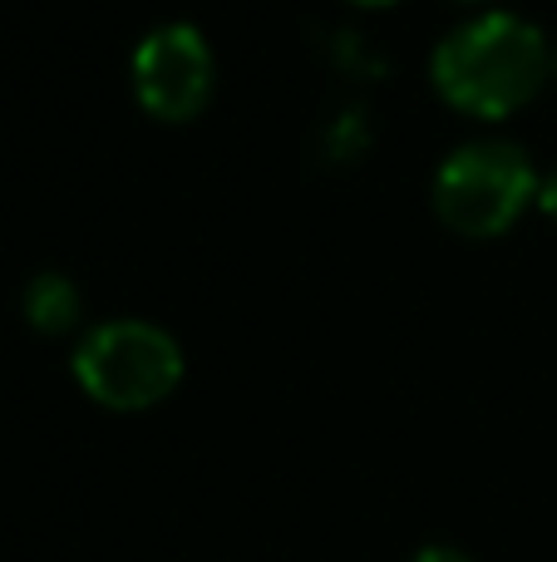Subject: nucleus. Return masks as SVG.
<instances>
[{
  "instance_id": "f257e3e1",
  "label": "nucleus",
  "mask_w": 557,
  "mask_h": 562,
  "mask_svg": "<svg viewBox=\"0 0 557 562\" xmlns=\"http://www.w3.org/2000/svg\"><path fill=\"white\" fill-rule=\"evenodd\" d=\"M434 89L450 99L459 114L503 119L523 109L553 75V49L538 25L523 15H479L444 35L434 49Z\"/></svg>"
},
{
  "instance_id": "f03ea898",
  "label": "nucleus",
  "mask_w": 557,
  "mask_h": 562,
  "mask_svg": "<svg viewBox=\"0 0 557 562\" xmlns=\"http://www.w3.org/2000/svg\"><path fill=\"white\" fill-rule=\"evenodd\" d=\"M538 203V173L519 144H464L434 173V213L459 237H499Z\"/></svg>"
},
{
  "instance_id": "7ed1b4c3",
  "label": "nucleus",
  "mask_w": 557,
  "mask_h": 562,
  "mask_svg": "<svg viewBox=\"0 0 557 562\" xmlns=\"http://www.w3.org/2000/svg\"><path fill=\"white\" fill-rule=\"evenodd\" d=\"M75 380L104 409H154L183 380V350L154 321H104L75 350Z\"/></svg>"
},
{
  "instance_id": "20e7f679",
  "label": "nucleus",
  "mask_w": 557,
  "mask_h": 562,
  "mask_svg": "<svg viewBox=\"0 0 557 562\" xmlns=\"http://www.w3.org/2000/svg\"><path fill=\"white\" fill-rule=\"evenodd\" d=\"M213 49L193 25H163L134 49V94L163 124H187L213 99Z\"/></svg>"
},
{
  "instance_id": "39448f33",
  "label": "nucleus",
  "mask_w": 557,
  "mask_h": 562,
  "mask_svg": "<svg viewBox=\"0 0 557 562\" xmlns=\"http://www.w3.org/2000/svg\"><path fill=\"white\" fill-rule=\"evenodd\" d=\"M25 321L39 336H65L79 321V286L59 272H39L25 286Z\"/></svg>"
},
{
  "instance_id": "423d86ee",
  "label": "nucleus",
  "mask_w": 557,
  "mask_h": 562,
  "mask_svg": "<svg viewBox=\"0 0 557 562\" xmlns=\"http://www.w3.org/2000/svg\"><path fill=\"white\" fill-rule=\"evenodd\" d=\"M410 562H474V558L464 553V548H454V543H424Z\"/></svg>"
},
{
  "instance_id": "0eeeda50",
  "label": "nucleus",
  "mask_w": 557,
  "mask_h": 562,
  "mask_svg": "<svg viewBox=\"0 0 557 562\" xmlns=\"http://www.w3.org/2000/svg\"><path fill=\"white\" fill-rule=\"evenodd\" d=\"M538 207H543V213H548L553 223H557V168H553V173L538 183Z\"/></svg>"
},
{
  "instance_id": "6e6552de",
  "label": "nucleus",
  "mask_w": 557,
  "mask_h": 562,
  "mask_svg": "<svg viewBox=\"0 0 557 562\" xmlns=\"http://www.w3.org/2000/svg\"><path fill=\"white\" fill-rule=\"evenodd\" d=\"M355 5H390V0H355Z\"/></svg>"
},
{
  "instance_id": "1a4fd4ad",
  "label": "nucleus",
  "mask_w": 557,
  "mask_h": 562,
  "mask_svg": "<svg viewBox=\"0 0 557 562\" xmlns=\"http://www.w3.org/2000/svg\"><path fill=\"white\" fill-rule=\"evenodd\" d=\"M553 69H557V45H553Z\"/></svg>"
}]
</instances>
